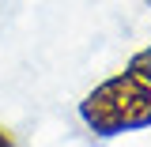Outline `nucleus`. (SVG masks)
Returning a JSON list of instances; mask_svg holds the SVG:
<instances>
[{
  "mask_svg": "<svg viewBox=\"0 0 151 147\" xmlns=\"http://www.w3.org/2000/svg\"><path fill=\"white\" fill-rule=\"evenodd\" d=\"M79 121L102 140L151 128V45L140 49L117 75L83 94Z\"/></svg>",
  "mask_w": 151,
  "mask_h": 147,
  "instance_id": "nucleus-1",
  "label": "nucleus"
},
{
  "mask_svg": "<svg viewBox=\"0 0 151 147\" xmlns=\"http://www.w3.org/2000/svg\"><path fill=\"white\" fill-rule=\"evenodd\" d=\"M0 147H15V136H12L8 128H0Z\"/></svg>",
  "mask_w": 151,
  "mask_h": 147,
  "instance_id": "nucleus-2",
  "label": "nucleus"
}]
</instances>
